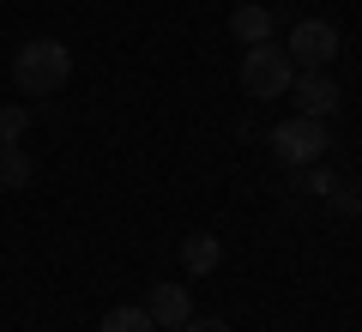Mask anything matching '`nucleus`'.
Masks as SVG:
<instances>
[{
  "mask_svg": "<svg viewBox=\"0 0 362 332\" xmlns=\"http://www.w3.org/2000/svg\"><path fill=\"white\" fill-rule=\"evenodd\" d=\"M73 79V49L61 37H30L25 49L13 55V85L25 97H54V91Z\"/></svg>",
  "mask_w": 362,
  "mask_h": 332,
  "instance_id": "f257e3e1",
  "label": "nucleus"
},
{
  "mask_svg": "<svg viewBox=\"0 0 362 332\" xmlns=\"http://www.w3.org/2000/svg\"><path fill=\"white\" fill-rule=\"evenodd\" d=\"M326 145H332V133H326V121H314V115H290V121L272 127V157H278L284 169H314L326 157Z\"/></svg>",
  "mask_w": 362,
  "mask_h": 332,
  "instance_id": "f03ea898",
  "label": "nucleus"
},
{
  "mask_svg": "<svg viewBox=\"0 0 362 332\" xmlns=\"http://www.w3.org/2000/svg\"><path fill=\"white\" fill-rule=\"evenodd\" d=\"M290 79H296V61H290L278 42H254V49H242V91H247L254 103L284 97Z\"/></svg>",
  "mask_w": 362,
  "mask_h": 332,
  "instance_id": "7ed1b4c3",
  "label": "nucleus"
},
{
  "mask_svg": "<svg viewBox=\"0 0 362 332\" xmlns=\"http://www.w3.org/2000/svg\"><path fill=\"white\" fill-rule=\"evenodd\" d=\"M338 49H344V37H338V25H326V18H296V30H290V42H284V55L302 73H326V67L338 61Z\"/></svg>",
  "mask_w": 362,
  "mask_h": 332,
  "instance_id": "20e7f679",
  "label": "nucleus"
},
{
  "mask_svg": "<svg viewBox=\"0 0 362 332\" xmlns=\"http://www.w3.org/2000/svg\"><path fill=\"white\" fill-rule=\"evenodd\" d=\"M290 97H296V115L326 121L338 103H344V91H338V79H332V73H302V79H290Z\"/></svg>",
  "mask_w": 362,
  "mask_h": 332,
  "instance_id": "39448f33",
  "label": "nucleus"
},
{
  "mask_svg": "<svg viewBox=\"0 0 362 332\" xmlns=\"http://www.w3.org/2000/svg\"><path fill=\"white\" fill-rule=\"evenodd\" d=\"M145 314L157 320V326H187L194 320V296L181 290V284H151V296H145Z\"/></svg>",
  "mask_w": 362,
  "mask_h": 332,
  "instance_id": "423d86ee",
  "label": "nucleus"
},
{
  "mask_svg": "<svg viewBox=\"0 0 362 332\" xmlns=\"http://www.w3.org/2000/svg\"><path fill=\"white\" fill-rule=\"evenodd\" d=\"M230 37L242 42V49H254V42H272V13L266 6H254V0H242L230 13Z\"/></svg>",
  "mask_w": 362,
  "mask_h": 332,
  "instance_id": "0eeeda50",
  "label": "nucleus"
},
{
  "mask_svg": "<svg viewBox=\"0 0 362 332\" xmlns=\"http://www.w3.org/2000/svg\"><path fill=\"white\" fill-rule=\"evenodd\" d=\"M30 176H37V164H30L18 145H0V188L18 193V188H30Z\"/></svg>",
  "mask_w": 362,
  "mask_h": 332,
  "instance_id": "6e6552de",
  "label": "nucleus"
},
{
  "mask_svg": "<svg viewBox=\"0 0 362 332\" xmlns=\"http://www.w3.org/2000/svg\"><path fill=\"white\" fill-rule=\"evenodd\" d=\"M218 260H223L218 236H206V230H199V236H187V242H181V266H187V272H211Z\"/></svg>",
  "mask_w": 362,
  "mask_h": 332,
  "instance_id": "1a4fd4ad",
  "label": "nucleus"
},
{
  "mask_svg": "<svg viewBox=\"0 0 362 332\" xmlns=\"http://www.w3.org/2000/svg\"><path fill=\"white\" fill-rule=\"evenodd\" d=\"M103 332H157V320L145 308H109L103 314Z\"/></svg>",
  "mask_w": 362,
  "mask_h": 332,
  "instance_id": "9d476101",
  "label": "nucleus"
},
{
  "mask_svg": "<svg viewBox=\"0 0 362 332\" xmlns=\"http://www.w3.org/2000/svg\"><path fill=\"white\" fill-rule=\"evenodd\" d=\"M25 127H30V115L18 109V103H6V109H0V145H18V139H25Z\"/></svg>",
  "mask_w": 362,
  "mask_h": 332,
  "instance_id": "9b49d317",
  "label": "nucleus"
},
{
  "mask_svg": "<svg viewBox=\"0 0 362 332\" xmlns=\"http://www.w3.org/2000/svg\"><path fill=\"white\" fill-rule=\"evenodd\" d=\"M326 193H332V205H338V212H362V188H344V181H332Z\"/></svg>",
  "mask_w": 362,
  "mask_h": 332,
  "instance_id": "f8f14e48",
  "label": "nucleus"
},
{
  "mask_svg": "<svg viewBox=\"0 0 362 332\" xmlns=\"http://www.w3.org/2000/svg\"><path fill=\"white\" fill-rule=\"evenodd\" d=\"M181 332H230V326H223V320H199V314H194V320H187Z\"/></svg>",
  "mask_w": 362,
  "mask_h": 332,
  "instance_id": "ddd939ff",
  "label": "nucleus"
}]
</instances>
